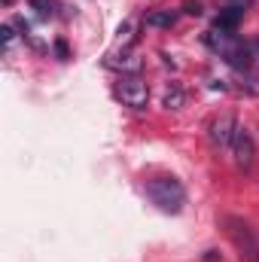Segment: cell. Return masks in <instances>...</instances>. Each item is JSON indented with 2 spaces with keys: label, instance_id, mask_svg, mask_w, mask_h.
I'll return each mask as SVG.
<instances>
[{
  "label": "cell",
  "instance_id": "obj_11",
  "mask_svg": "<svg viewBox=\"0 0 259 262\" xmlns=\"http://www.w3.org/2000/svg\"><path fill=\"white\" fill-rule=\"evenodd\" d=\"M0 34H3V49L9 52V49H12V40H15V31H12V25H3V28H0Z\"/></svg>",
  "mask_w": 259,
  "mask_h": 262
},
{
  "label": "cell",
  "instance_id": "obj_1",
  "mask_svg": "<svg viewBox=\"0 0 259 262\" xmlns=\"http://www.w3.org/2000/svg\"><path fill=\"white\" fill-rule=\"evenodd\" d=\"M204 43H207V49L210 52H217L223 61L229 67H235L238 73H247L250 67H253V46H247L241 37H235V34H226V31H207L204 34Z\"/></svg>",
  "mask_w": 259,
  "mask_h": 262
},
{
  "label": "cell",
  "instance_id": "obj_4",
  "mask_svg": "<svg viewBox=\"0 0 259 262\" xmlns=\"http://www.w3.org/2000/svg\"><path fill=\"white\" fill-rule=\"evenodd\" d=\"M116 95L122 98V104L131 107V110H143L149 104V85L137 73H122V79L116 82Z\"/></svg>",
  "mask_w": 259,
  "mask_h": 262
},
{
  "label": "cell",
  "instance_id": "obj_16",
  "mask_svg": "<svg viewBox=\"0 0 259 262\" xmlns=\"http://www.w3.org/2000/svg\"><path fill=\"white\" fill-rule=\"evenodd\" d=\"M253 49H256V52H259V40H256V46H253Z\"/></svg>",
  "mask_w": 259,
  "mask_h": 262
},
{
  "label": "cell",
  "instance_id": "obj_6",
  "mask_svg": "<svg viewBox=\"0 0 259 262\" xmlns=\"http://www.w3.org/2000/svg\"><path fill=\"white\" fill-rule=\"evenodd\" d=\"M235 131H238L235 116H220V119H213V122H210V140H213L220 149H232Z\"/></svg>",
  "mask_w": 259,
  "mask_h": 262
},
{
  "label": "cell",
  "instance_id": "obj_15",
  "mask_svg": "<svg viewBox=\"0 0 259 262\" xmlns=\"http://www.w3.org/2000/svg\"><path fill=\"white\" fill-rule=\"evenodd\" d=\"M204 262H217V250H207V256H204Z\"/></svg>",
  "mask_w": 259,
  "mask_h": 262
},
{
  "label": "cell",
  "instance_id": "obj_17",
  "mask_svg": "<svg viewBox=\"0 0 259 262\" xmlns=\"http://www.w3.org/2000/svg\"><path fill=\"white\" fill-rule=\"evenodd\" d=\"M3 3H6V6H9V3H12V0H3Z\"/></svg>",
  "mask_w": 259,
  "mask_h": 262
},
{
  "label": "cell",
  "instance_id": "obj_9",
  "mask_svg": "<svg viewBox=\"0 0 259 262\" xmlns=\"http://www.w3.org/2000/svg\"><path fill=\"white\" fill-rule=\"evenodd\" d=\"M241 85H244V92H250V95L259 98V73H253V70L241 73Z\"/></svg>",
  "mask_w": 259,
  "mask_h": 262
},
{
  "label": "cell",
  "instance_id": "obj_2",
  "mask_svg": "<svg viewBox=\"0 0 259 262\" xmlns=\"http://www.w3.org/2000/svg\"><path fill=\"white\" fill-rule=\"evenodd\" d=\"M143 189H146L149 201H153L162 213H180L183 204H186V189H183V183H180L177 177H168V174L153 177V180H146Z\"/></svg>",
  "mask_w": 259,
  "mask_h": 262
},
{
  "label": "cell",
  "instance_id": "obj_3",
  "mask_svg": "<svg viewBox=\"0 0 259 262\" xmlns=\"http://www.w3.org/2000/svg\"><path fill=\"white\" fill-rule=\"evenodd\" d=\"M223 229H226L229 241L235 244L241 262H259V229H253V223L229 213V216H223Z\"/></svg>",
  "mask_w": 259,
  "mask_h": 262
},
{
  "label": "cell",
  "instance_id": "obj_8",
  "mask_svg": "<svg viewBox=\"0 0 259 262\" xmlns=\"http://www.w3.org/2000/svg\"><path fill=\"white\" fill-rule=\"evenodd\" d=\"M143 25H146V28H174V25H177V12H171V9H156V12H146Z\"/></svg>",
  "mask_w": 259,
  "mask_h": 262
},
{
  "label": "cell",
  "instance_id": "obj_13",
  "mask_svg": "<svg viewBox=\"0 0 259 262\" xmlns=\"http://www.w3.org/2000/svg\"><path fill=\"white\" fill-rule=\"evenodd\" d=\"M186 12H189V15H201V3H198V0H189V3H186Z\"/></svg>",
  "mask_w": 259,
  "mask_h": 262
},
{
  "label": "cell",
  "instance_id": "obj_5",
  "mask_svg": "<svg viewBox=\"0 0 259 262\" xmlns=\"http://www.w3.org/2000/svg\"><path fill=\"white\" fill-rule=\"evenodd\" d=\"M232 156H235V165L238 168H244V171H250L253 168V159H256V143H253V137H250V131L241 128L235 131V140H232Z\"/></svg>",
  "mask_w": 259,
  "mask_h": 262
},
{
  "label": "cell",
  "instance_id": "obj_14",
  "mask_svg": "<svg viewBox=\"0 0 259 262\" xmlns=\"http://www.w3.org/2000/svg\"><path fill=\"white\" fill-rule=\"evenodd\" d=\"M55 52H58L61 58H67V46H64V43H55Z\"/></svg>",
  "mask_w": 259,
  "mask_h": 262
},
{
  "label": "cell",
  "instance_id": "obj_7",
  "mask_svg": "<svg viewBox=\"0 0 259 262\" xmlns=\"http://www.w3.org/2000/svg\"><path fill=\"white\" fill-rule=\"evenodd\" d=\"M244 12L247 9H241V6H223L220 9V15L213 18V31H226V34H235L238 31V25H241V18H244Z\"/></svg>",
  "mask_w": 259,
  "mask_h": 262
},
{
  "label": "cell",
  "instance_id": "obj_12",
  "mask_svg": "<svg viewBox=\"0 0 259 262\" xmlns=\"http://www.w3.org/2000/svg\"><path fill=\"white\" fill-rule=\"evenodd\" d=\"M31 6H34L40 15H52V3H49V0H31Z\"/></svg>",
  "mask_w": 259,
  "mask_h": 262
},
{
  "label": "cell",
  "instance_id": "obj_10",
  "mask_svg": "<svg viewBox=\"0 0 259 262\" xmlns=\"http://www.w3.org/2000/svg\"><path fill=\"white\" fill-rule=\"evenodd\" d=\"M180 104H183V92L174 85V92L165 95V107H168V110H180Z\"/></svg>",
  "mask_w": 259,
  "mask_h": 262
}]
</instances>
